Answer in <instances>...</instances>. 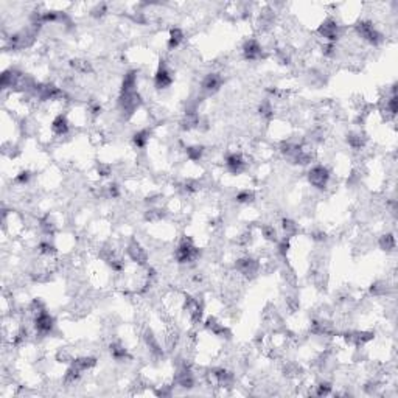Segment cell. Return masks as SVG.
Returning <instances> with one entry per match:
<instances>
[{"mask_svg": "<svg viewBox=\"0 0 398 398\" xmlns=\"http://www.w3.org/2000/svg\"><path fill=\"white\" fill-rule=\"evenodd\" d=\"M33 330L36 336H50L55 330V319L47 309L41 311V313L33 316Z\"/></svg>", "mask_w": 398, "mask_h": 398, "instance_id": "obj_5", "label": "cell"}, {"mask_svg": "<svg viewBox=\"0 0 398 398\" xmlns=\"http://www.w3.org/2000/svg\"><path fill=\"white\" fill-rule=\"evenodd\" d=\"M280 229L283 232V236L285 238H292L294 235H297L299 232V226H297V222L296 221H292L289 218H283L282 219V224H280Z\"/></svg>", "mask_w": 398, "mask_h": 398, "instance_id": "obj_20", "label": "cell"}, {"mask_svg": "<svg viewBox=\"0 0 398 398\" xmlns=\"http://www.w3.org/2000/svg\"><path fill=\"white\" fill-rule=\"evenodd\" d=\"M235 201L238 204H252L255 201V193L249 188H243L235 195Z\"/></svg>", "mask_w": 398, "mask_h": 398, "instance_id": "obj_24", "label": "cell"}, {"mask_svg": "<svg viewBox=\"0 0 398 398\" xmlns=\"http://www.w3.org/2000/svg\"><path fill=\"white\" fill-rule=\"evenodd\" d=\"M224 84V78L221 76V73H216V72H210L207 73L202 81H201V91L205 94V95H213L216 94Z\"/></svg>", "mask_w": 398, "mask_h": 398, "instance_id": "obj_10", "label": "cell"}, {"mask_svg": "<svg viewBox=\"0 0 398 398\" xmlns=\"http://www.w3.org/2000/svg\"><path fill=\"white\" fill-rule=\"evenodd\" d=\"M260 232H262V236L266 241H269V243H277V241H279V233H277V229L272 224H263Z\"/></svg>", "mask_w": 398, "mask_h": 398, "instance_id": "obj_22", "label": "cell"}, {"mask_svg": "<svg viewBox=\"0 0 398 398\" xmlns=\"http://www.w3.org/2000/svg\"><path fill=\"white\" fill-rule=\"evenodd\" d=\"M386 292H387V283L386 282L378 280V282L372 283V286H370V296H373V297H383V296H386Z\"/></svg>", "mask_w": 398, "mask_h": 398, "instance_id": "obj_26", "label": "cell"}, {"mask_svg": "<svg viewBox=\"0 0 398 398\" xmlns=\"http://www.w3.org/2000/svg\"><path fill=\"white\" fill-rule=\"evenodd\" d=\"M355 33L358 34V36L367 42L369 45H379L383 41H384V34L379 31L373 22L370 21H359L356 25H355Z\"/></svg>", "mask_w": 398, "mask_h": 398, "instance_id": "obj_2", "label": "cell"}, {"mask_svg": "<svg viewBox=\"0 0 398 398\" xmlns=\"http://www.w3.org/2000/svg\"><path fill=\"white\" fill-rule=\"evenodd\" d=\"M70 67L76 73H83V75H88L92 72V65L89 61H84V59H73L70 61Z\"/></svg>", "mask_w": 398, "mask_h": 398, "instance_id": "obj_23", "label": "cell"}, {"mask_svg": "<svg viewBox=\"0 0 398 398\" xmlns=\"http://www.w3.org/2000/svg\"><path fill=\"white\" fill-rule=\"evenodd\" d=\"M51 132L56 137H65L70 132V122H68V118L62 114L56 115L53 118V122H51Z\"/></svg>", "mask_w": 398, "mask_h": 398, "instance_id": "obj_13", "label": "cell"}, {"mask_svg": "<svg viewBox=\"0 0 398 398\" xmlns=\"http://www.w3.org/2000/svg\"><path fill=\"white\" fill-rule=\"evenodd\" d=\"M126 257L129 258V260L138 266H146L148 265V260H149V254L148 251L138 243V241L135 238L129 240V243L126 245Z\"/></svg>", "mask_w": 398, "mask_h": 398, "instance_id": "obj_7", "label": "cell"}, {"mask_svg": "<svg viewBox=\"0 0 398 398\" xmlns=\"http://www.w3.org/2000/svg\"><path fill=\"white\" fill-rule=\"evenodd\" d=\"M260 268H262V262L251 257V255L240 257L235 262V271L248 280L255 279V277L258 275V272H260Z\"/></svg>", "mask_w": 398, "mask_h": 398, "instance_id": "obj_4", "label": "cell"}, {"mask_svg": "<svg viewBox=\"0 0 398 398\" xmlns=\"http://www.w3.org/2000/svg\"><path fill=\"white\" fill-rule=\"evenodd\" d=\"M317 34H319V36L325 42H333V44H336V41L341 38V25L338 24V21L332 19V17H328V19H325L319 25Z\"/></svg>", "mask_w": 398, "mask_h": 398, "instance_id": "obj_9", "label": "cell"}, {"mask_svg": "<svg viewBox=\"0 0 398 398\" xmlns=\"http://www.w3.org/2000/svg\"><path fill=\"white\" fill-rule=\"evenodd\" d=\"M306 178H308V182L311 187H314L316 190H322L324 192V190L328 187V182H330V179H332V173H330V170H328V167L317 164V165H313L308 170Z\"/></svg>", "mask_w": 398, "mask_h": 398, "instance_id": "obj_3", "label": "cell"}, {"mask_svg": "<svg viewBox=\"0 0 398 398\" xmlns=\"http://www.w3.org/2000/svg\"><path fill=\"white\" fill-rule=\"evenodd\" d=\"M205 148L202 145H190L185 146V155L190 162H199L204 157Z\"/></svg>", "mask_w": 398, "mask_h": 398, "instance_id": "obj_19", "label": "cell"}, {"mask_svg": "<svg viewBox=\"0 0 398 398\" xmlns=\"http://www.w3.org/2000/svg\"><path fill=\"white\" fill-rule=\"evenodd\" d=\"M201 249L190 238H182L175 251V260L179 265H193L199 260Z\"/></svg>", "mask_w": 398, "mask_h": 398, "instance_id": "obj_1", "label": "cell"}, {"mask_svg": "<svg viewBox=\"0 0 398 398\" xmlns=\"http://www.w3.org/2000/svg\"><path fill=\"white\" fill-rule=\"evenodd\" d=\"M149 138H151L149 129H138L132 135V143L137 149H145L149 143Z\"/></svg>", "mask_w": 398, "mask_h": 398, "instance_id": "obj_18", "label": "cell"}, {"mask_svg": "<svg viewBox=\"0 0 398 398\" xmlns=\"http://www.w3.org/2000/svg\"><path fill=\"white\" fill-rule=\"evenodd\" d=\"M70 364L73 367H76L81 373H84V372L92 370L97 366V358H94V356H78V358H75L70 362Z\"/></svg>", "mask_w": 398, "mask_h": 398, "instance_id": "obj_16", "label": "cell"}, {"mask_svg": "<svg viewBox=\"0 0 398 398\" xmlns=\"http://www.w3.org/2000/svg\"><path fill=\"white\" fill-rule=\"evenodd\" d=\"M185 39V33L182 28L179 27H175V28H171L170 30V36H168V50L173 51V50H176Z\"/></svg>", "mask_w": 398, "mask_h": 398, "instance_id": "obj_17", "label": "cell"}, {"mask_svg": "<svg viewBox=\"0 0 398 398\" xmlns=\"http://www.w3.org/2000/svg\"><path fill=\"white\" fill-rule=\"evenodd\" d=\"M332 392H333V386L330 381H319L314 386V395H317V396H327Z\"/></svg>", "mask_w": 398, "mask_h": 398, "instance_id": "obj_27", "label": "cell"}, {"mask_svg": "<svg viewBox=\"0 0 398 398\" xmlns=\"http://www.w3.org/2000/svg\"><path fill=\"white\" fill-rule=\"evenodd\" d=\"M243 56L246 61H258L263 58L265 48L260 44V41L255 38H249L245 44H243Z\"/></svg>", "mask_w": 398, "mask_h": 398, "instance_id": "obj_11", "label": "cell"}, {"mask_svg": "<svg viewBox=\"0 0 398 398\" xmlns=\"http://www.w3.org/2000/svg\"><path fill=\"white\" fill-rule=\"evenodd\" d=\"M347 143L352 149L355 151H361L364 149L367 145V137L366 134H362L361 131H353L347 134Z\"/></svg>", "mask_w": 398, "mask_h": 398, "instance_id": "obj_14", "label": "cell"}, {"mask_svg": "<svg viewBox=\"0 0 398 398\" xmlns=\"http://www.w3.org/2000/svg\"><path fill=\"white\" fill-rule=\"evenodd\" d=\"M204 328L207 332H210L213 336H218V338H229L230 336V332L229 328L224 325L221 321H218L215 316H209L204 322Z\"/></svg>", "mask_w": 398, "mask_h": 398, "instance_id": "obj_12", "label": "cell"}, {"mask_svg": "<svg viewBox=\"0 0 398 398\" xmlns=\"http://www.w3.org/2000/svg\"><path fill=\"white\" fill-rule=\"evenodd\" d=\"M31 171H28V170H24V171H21L19 175L16 176V179H14V182L16 184H19V185H27L28 182H30V179H31Z\"/></svg>", "mask_w": 398, "mask_h": 398, "instance_id": "obj_29", "label": "cell"}, {"mask_svg": "<svg viewBox=\"0 0 398 398\" xmlns=\"http://www.w3.org/2000/svg\"><path fill=\"white\" fill-rule=\"evenodd\" d=\"M164 216H165V210L162 209H149L145 213V219L149 222H159L164 219Z\"/></svg>", "mask_w": 398, "mask_h": 398, "instance_id": "obj_28", "label": "cell"}, {"mask_svg": "<svg viewBox=\"0 0 398 398\" xmlns=\"http://www.w3.org/2000/svg\"><path fill=\"white\" fill-rule=\"evenodd\" d=\"M109 352H111V356L118 361V362H125L128 359H131V355H129V350L125 347L122 342H112L109 345Z\"/></svg>", "mask_w": 398, "mask_h": 398, "instance_id": "obj_15", "label": "cell"}, {"mask_svg": "<svg viewBox=\"0 0 398 398\" xmlns=\"http://www.w3.org/2000/svg\"><path fill=\"white\" fill-rule=\"evenodd\" d=\"M258 114H260L263 118L266 120H271L274 117V106H272V101L271 100H263L260 103V106H258Z\"/></svg>", "mask_w": 398, "mask_h": 398, "instance_id": "obj_25", "label": "cell"}, {"mask_svg": "<svg viewBox=\"0 0 398 398\" xmlns=\"http://www.w3.org/2000/svg\"><path fill=\"white\" fill-rule=\"evenodd\" d=\"M111 173H112L111 165H108V164H100L98 165V176L100 178H108Z\"/></svg>", "mask_w": 398, "mask_h": 398, "instance_id": "obj_30", "label": "cell"}, {"mask_svg": "<svg viewBox=\"0 0 398 398\" xmlns=\"http://www.w3.org/2000/svg\"><path fill=\"white\" fill-rule=\"evenodd\" d=\"M378 246L381 251L384 252H392L396 246V240H395V235L393 233H384L379 236L378 240Z\"/></svg>", "mask_w": 398, "mask_h": 398, "instance_id": "obj_21", "label": "cell"}, {"mask_svg": "<svg viewBox=\"0 0 398 398\" xmlns=\"http://www.w3.org/2000/svg\"><path fill=\"white\" fill-rule=\"evenodd\" d=\"M224 165H226V170L233 176H240L241 173H245L248 168V159L245 157L243 152L240 151H232L227 152L226 157H224Z\"/></svg>", "mask_w": 398, "mask_h": 398, "instance_id": "obj_6", "label": "cell"}, {"mask_svg": "<svg viewBox=\"0 0 398 398\" xmlns=\"http://www.w3.org/2000/svg\"><path fill=\"white\" fill-rule=\"evenodd\" d=\"M173 81H175V78H173V73L170 70V67L167 65V62L164 59H161L157 70H155L154 78H152L154 88L157 91H167L168 88H171Z\"/></svg>", "mask_w": 398, "mask_h": 398, "instance_id": "obj_8", "label": "cell"}]
</instances>
